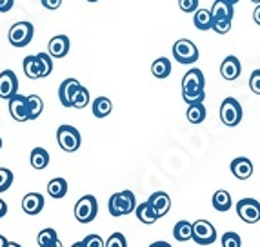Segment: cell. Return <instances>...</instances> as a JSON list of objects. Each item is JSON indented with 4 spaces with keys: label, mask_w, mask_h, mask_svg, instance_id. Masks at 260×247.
<instances>
[{
    "label": "cell",
    "mask_w": 260,
    "mask_h": 247,
    "mask_svg": "<svg viewBox=\"0 0 260 247\" xmlns=\"http://www.w3.org/2000/svg\"><path fill=\"white\" fill-rule=\"evenodd\" d=\"M108 209L111 217H124V215L133 213L137 209V198H135L133 191H120V193L111 195Z\"/></svg>",
    "instance_id": "obj_1"
},
{
    "label": "cell",
    "mask_w": 260,
    "mask_h": 247,
    "mask_svg": "<svg viewBox=\"0 0 260 247\" xmlns=\"http://www.w3.org/2000/svg\"><path fill=\"white\" fill-rule=\"evenodd\" d=\"M56 142L60 146L62 151L66 153H75L78 151L80 144H82V136H80V131L73 126H60L56 129Z\"/></svg>",
    "instance_id": "obj_2"
},
{
    "label": "cell",
    "mask_w": 260,
    "mask_h": 247,
    "mask_svg": "<svg viewBox=\"0 0 260 247\" xmlns=\"http://www.w3.org/2000/svg\"><path fill=\"white\" fill-rule=\"evenodd\" d=\"M33 35H35L33 24L27 20H20L11 26V29L8 33V40L15 48H26L27 44L33 40Z\"/></svg>",
    "instance_id": "obj_3"
},
{
    "label": "cell",
    "mask_w": 260,
    "mask_h": 247,
    "mask_svg": "<svg viewBox=\"0 0 260 247\" xmlns=\"http://www.w3.org/2000/svg\"><path fill=\"white\" fill-rule=\"evenodd\" d=\"M244 117V111H242V105L237 98L230 96V98H224L220 105V120L224 126L228 127H235L239 126L240 122H242Z\"/></svg>",
    "instance_id": "obj_4"
},
{
    "label": "cell",
    "mask_w": 260,
    "mask_h": 247,
    "mask_svg": "<svg viewBox=\"0 0 260 247\" xmlns=\"http://www.w3.org/2000/svg\"><path fill=\"white\" fill-rule=\"evenodd\" d=\"M99 215V202L93 195H84L75 204V218L80 224H91Z\"/></svg>",
    "instance_id": "obj_5"
},
{
    "label": "cell",
    "mask_w": 260,
    "mask_h": 247,
    "mask_svg": "<svg viewBox=\"0 0 260 247\" xmlns=\"http://www.w3.org/2000/svg\"><path fill=\"white\" fill-rule=\"evenodd\" d=\"M173 58L180 64H195L199 60V48L187 39H180L173 46Z\"/></svg>",
    "instance_id": "obj_6"
},
{
    "label": "cell",
    "mask_w": 260,
    "mask_h": 247,
    "mask_svg": "<svg viewBox=\"0 0 260 247\" xmlns=\"http://www.w3.org/2000/svg\"><path fill=\"white\" fill-rule=\"evenodd\" d=\"M217 240V229L213 227L211 222L208 220H197L193 224V242L199 245H209Z\"/></svg>",
    "instance_id": "obj_7"
},
{
    "label": "cell",
    "mask_w": 260,
    "mask_h": 247,
    "mask_svg": "<svg viewBox=\"0 0 260 247\" xmlns=\"http://www.w3.org/2000/svg\"><path fill=\"white\" fill-rule=\"evenodd\" d=\"M237 215L246 224H256L260 220V204L255 198H242L237 204Z\"/></svg>",
    "instance_id": "obj_8"
},
{
    "label": "cell",
    "mask_w": 260,
    "mask_h": 247,
    "mask_svg": "<svg viewBox=\"0 0 260 247\" xmlns=\"http://www.w3.org/2000/svg\"><path fill=\"white\" fill-rule=\"evenodd\" d=\"M18 95V78L11 69H4L0 73V98L9 100Z\"/></svg>",
    "instance_id": "obj_9"
},
{
    "label": "cell",
    "mask_w": 260,
    "mask_h": 247,
    "mask_svg": "<svg viewBox=\"0 0 260 247\" xmlns=\"http://www.w3.org/2000/svg\"><path fill=\"white\" fill-rule=\"evenodd\" d=\"M9 102V113L17 122L29 120V109H27V96L15 95L8 100Z\"/></svg>",
    "instance_id": "obj_10"
},
{
    "label": "cell",
    "mask_w": 260,
    "mask_h": 247,
    "mask_svg": "<svg viewBox=\"0 0 260 247\" xmlns=\"http://www.w3.org/2000/svg\"><path fill=\"white\" fill-rule=\"evenodd\" d=\"M82 84L78 82L77 78H66L64 82L58 87V98H60V104L64 108H71V102H73L75 93L78 91V87Z\"/></svg>",
    "instance_id": "obj_11"
},
{
    "label": "cell",
    "mask_w": 260,
    "mask_h": 247,
    "mask_svg": "<svg viewBox=\"0 0 260 247\" xmlns=\"http://www.w3.org/2000/svg\"><path fill=\"white\" fill-rule=\"evenodd\" d=\"M71 42L70 37L66 35H55L48 44V53L53 58H64L68 53H70Z\"/></svg>",
    "instance_id": "obj_12"
},
{
    "label": "cell",
    "mask_w": 260,
    "mask_h": 247,
    "mask_svg": "<svg viewBox=\"0 0 260 247\" xmlns=\"http://www.w3.org/2000/svg\"><path fill=\"white\" fill-rule=\"evenodd\" d=\"M240 73H242V64H240V60L237 57H233V55H230V57H225L224 60H222L220 64V75L224 80H237V78L240 77Z\"/></svg>",
    "instance_id": "obj_13"
},
{
    "label": "cell",
    "mask_w": 260,
    "mask_h": 247,
    "mask_svg": "<svg viewBox=\"0 0 260 247\" xmlns=\"http://www.w3.org/2000/svg\"><path fill=\"white\" fill-rule=\"evenodd\" d=\"M148 202L156 211L158 218L166 217V215L169 213V209H171V198H169V195L168 193H164V191H156V193H153V195L149 196Z\"/></svg>",
    "instance_id": "obj_14"
},
{
    "label": "cell",
    "mask_w": 260,
    "mask_h": 247,
    "mask_svg": "<svg viewBox=\"0 0 260 247\" xmlns=\"http://www.w3.org/2000/svg\"><path fill=\"white\" fill-rule=\"evenodd\" d=\"M231 173L235 174V178H239V180H247V178L253 174V164L249 158L246 156H239V158H235L230 165Z\"/></svg>",
    "instance_id": "obj_15"
},
{
    "label": "cell",
    "mask_w": 260,
    "mask_h": 247,
    "mask_svg": "<svg viewBox=\"0 0 260 247\" xmlns=\"http://www.w3.org/2000/svg\"><path fill=\"white\" fill-rule=\"evenodd\" d=\"M22 209L26 215L35 217L44 209V196L40 193H27L24 198H22Z\"/></svg>",
    "instance_id": "obj_16"
},
{
    "label": "cell",
    "mask_w": 260,
    "mask_h": 247,
    "mask_svg": "<svg viewBox=\"0 0 260 247\" xmlns=\"http://www.w3.org/2000/svg\"><path fill=\"white\" fill-rule=\"evenodd\" d=\"M206 86V78L204 73L197 67L189 69L182 78V89H204Z\"/></svg>",
    "instance_id": "obj_17"
},
{
    "label": "cell",
    "mask_w": 260,
    "mask_h": 247,
    "mask_svg": "<svg viewBox=\"0 0 260 247\" xmlns=\"http://www.w3.org/2000/svg\"><path fill=\"white\" fill-rule=\"evenodd\" d=\"M235 9L233 4L225 2V0H215L211 8V17L213 20H233Z\"/></svg>",
    "instance_id": "obj_18"
},
{
    "label": "cell",
    "mask_w": 260,
    "mask_h": 247,
    "mask_svg": "<svg viewBox=\"0 0 260 247\" xmlns=\"http://www.w3.org/2000/svg\"><path fill=\"white\" fill-rule=\"evenodd\" d=\"M135 215H137V218H139L142 224H148V226H151V224H155V222L158 220V215H156V211L151 207V204H149L148 200L137 205Z\"/></svg>",
    "instance_id": "obj_19"
},
{
    "label": "cell",
    "mask_w": 260,
    "mask_h": 247,
    "mask_svg": "<svg viewBox=\"0 0 260 247\" xmlns=\"http://www.w3.org/2000/svg\"><path fill=\"white\" fill-rule=\"evenodd\" d=\"M24 73H26L27 78L31 80H37V78H42V67H40V62L37 58V55H29V57L24 58Z\"/></svg>",
    "instance_id": "obj_20"
},
{
    "label": "cell",
    "mask_w": 260,
    "mask_h": 247,
    "mask_svg": "<svg viewBox=\"0 0 260 247\" xmlns=\"http://www.w3.org/2000/svg\"><path fill=\"white\" fill-rule=\"evenodd\" d=\"M68 182H66V178H53V180H49L48 184V195L51 196V198L55 200H60L64 198L66 195H68Z\"/></svg>",
    "instance_id": "obj_21"
},
{
    "label": "cell",
    "mask_w": 260,
    "mask_h": 247,
    "mask_svg": "<svg viewBox=\"0 0 260 247\" xmlns=\"http://www.w3.org/2000/svg\"><path fill=\"white\" fill-rule=\"evenodd\" d=\"M211 204H213V207L217 209V211L225 213V211H230V209H231L233 200H231V195L225 189H218V191H215V195H213Z\"/></svg>",
    "instance_id": "obj_22"
},
{
    "label": "cell",
    "mask_w": 260,
    "mask_h": 247,
    "mask_svg": "<svg viewBox=\"0 0 260 247\" xmlns=\"http://www.w3.org/2000/svg\"><path fill=\"white\" fill-rule=\"evenodd\" d=\"M91 109H93V115H95L96 118H106V117L111 115L113 104L108 96H96V98L93 100Z\"/></svg>",
    "instance_id": "obj_23"
},
{
    "label": "cell",
    "mask_w": 260,
    "mask_h": 247,
    "mask_svg": "<svg viewBox=\"0 0 260 247\" xmlns=\"http://www.w3.org/2000/svg\"><path fill=\"white\" fill-rule=\"evenodd\" d=\"M29 162L33 169H39V171L46 169L49 165V153L44 148H35L29 155Z\"/></svg>",
    "instance_id": "obj_24"
},
{
    "label": "cell",
    "mask_w": 260,
    "mask_h": 247,
    "mask_svg": "<svg viewBox=\"0 0 260 247\" xmlns=\"http://www.w3.org/2000/svg\"><path fill=\"white\" fill-rule=\"evenodd\" d=\"M193 24H195V27H197V29H200V31L213 29L211 9H197L195 17H193Z\"/></svg>",
    "instance_id": "obj_25"
},
{
    "label": "cell",
    "mask_w": 260,
    "mask_h": 247,
    "mask_svg": "<svg viewBox=\"0 0 260 247\" xmlns=\"http://www.w3.org/2000/svg\"><path fill=\"white\" fill-rule=\"evenodd\" d=\"M173 236L177 242H187V240H193V224L186 220H180L175 224L173 227Z\"/></svg>",
    "instance_id": "obj_26"
},
{
    "label": "cell",
    "mask_w": 260,
    "mask_h": 247,
    "mask_svg": "<svg viewBox=\"0 0 260 247\" xmlns=\"http://www.w3.org/2000/svg\"><path fill=\"white\" fill-rule=\"evenodd\" d=\"M151 75L155 78H160V80L162 78H168L171 75V62H169V58L166 57L156 58L151 64Z\"/></svg>",
    "instance_id": "obj_27"
},
{
    "label": "cell",
    "mask_w": 260,
    "mask_h": 247,
    "mask_svg": "<svg viewBox=\"0 0 260 247\" xmlns=\"http://www.w3.org/2000/svg\"><path fill=\"white\" fill-rule=\"evenodd\" d=\"M206 115H208V111H206V105L204 104H191V105H187L186 117H187V120H189L191 124H202V122L206 120Z\"/></svg>",
    "instance_id": "obj_28"
},
{
    "label": "cell",
    "mask_w": 260,
    "mask_h": 247,
    "mask_svg": "<svg viewBox=\"0 0 260 247\" xmlns=\"http://www.w3.org/2000/svg\"><path fill=\"white\" fill-rule=\"evenodd\" d=\"M27 109H29V120H37L44 111V102L39 95L27 96Z\"/></svg>",
    "instance_id": "obj_29"
},
{
    "label": "cell",
    "mask_w": 260,
    "mask_h": 247,
    "mask_svg": "<svg viewBox=\"0 0 260 247\" xmlns=\"http://www.w3.org/2000/svg\"><path fill=\"white\" fill-rule=\"evenodd\" d=\"M182 98L187 105L191 104H204L206 91L204 89H182Z\"/></svg>",
    "instance_id": "obj_30"
},
{
    "label": "cell",
    "mask_w": 260,
    "mask_h": 247,
    "mask_svg": "<svg viewBox=\"0 0 260 247\" xmlns=\"http://www.w3.org/2000/svg\"><path fill=\"white\" fill-rule=\"evenodd\" d=\"M87 104H89V89H86L84 86H80V87H78V91L75 93V96H73L71 108H75V109H84Z\"/></svg>",
    "instance_id": "obj_31"
},
{
    "label": "cell",
    "mask_w": 260,
    "mask_h": 247,
    "mask_svg": "<svg viewBox=\"0 0 260 247\" xmlns=\"http://www.w3.org/2000/svg\"><path fill=\"white\" fill-rule=\"evenodd\" d=\"M55 240H58V236H56V231L51 229V227H46V229H42L39 233V236H37V243H39V247L49 245V243L55 242Z\"/></svg>",
    "instance_id": "obj_32"
},
{
    "label": "cell",
    "mask_w": 260,
    "mask_h": 247,
    "mask_svg": "<svg viewBox=\"0 0 260 247\" xmlns=\"http://www.w3.org/2000/svg\"><path fill=\"white\" fill-rule=\"evenodd\" d=\"M37 58H39V62H40V67H42V78L49 77L53 71V57L49 53H39Z\"/></svg>",
    "instance_id": "obj_33"
},
{
    "label": "cell",
    "mask_w": 260,
    "mask_h": 247,
    "mask_svg": "<svg viewBox=\"0 0 260 247\" xmlns=\"http://www.w3.org/2000/svg\"><path fill=\"white\" fill-rule=\"evenodd\" d=\"M13 178V173L8 167H0V193H4V191H8L11 187Z\"/></svg>",
    "instance_id": "obj_34"
},
{
    "label": "cell",
    "mask_w": 260,
    "mask_h": 247,
    "mask_svg": "<svg viewBox=\"0 0 260 247\" xmlns=\"http://www.w3.org/2000/svg\"><path fill=\"white\" fill-rule=\"evenodd\" d=\"M242 245V240L237 233L230 231V233L222 234V247H240Z\"/></svg>",
    "instance_id": "obj_35"
},
{
    "label": "cell",
    "mask_w": 260,
    "mask_h": 247,
    "mask_svg": "<svg viewBox=\"0 0 260 247\" xmlns=\"http://www.w3.org/2000/svg\"><path fill=\"white\" fill-rule=\"evenodd\" d=\"M106 247H127L126 236L122 233H113L106 242Z\"/></svg>",
    "instance_id": "obj_36"
},
{
    "label": "cell",
    "mask_w": 260,
    "mask_h": 247,
    "mask_svg": "<svg viewBox=\"0 0 260 247\" xmlns=\"http://www.w3.org/2000/svg\"><path fill=\"white\" fill-rule=\"evenodd\" d=\"M84 247H106V242L100 238L99 234H87L86 238L82 240Z\"/></svg>",
    "instance_id": "obj_37"
},
{
    "label": "cell",
    "mask_w": 260,
    "mask_h": 247,
    "mask_svg": "<svg viewBox=\"0 0 260 247\" xmlns=\"http://www.w3.org/2000/svg\"><path fill=\"white\" fill-rule=\"evenodd\" d=\"M213 31H217L218 35H225L231 31V20H213Z\"/></svg>",
    "instance_id": "obj_38"
},
{
    "label": "cell",
    "mask_w": 260,
    "mask_h": 247,
    "mask_svg": "<svg viewBox=\"0 0 260 247\" xmlns=\"http://www.w3.org/2000/svg\"><path fill=\"white\" fill-rule=\"evenodd\" d=\"M178 8L182 9L184 13H195L199 9V0H178Z\"/></svg>",
    "instance_id": "obj_39"
},
{
    "label": "cell",
    "mask_w": 260,
    "mask_h": 247,
    "mask_svg": "<svg viewBox=\"0 0 260 247\" xmlns=\"http://www.w3.org/2000/svg\"><path fill=\"white\" fill-rule=\"evenodd\" d=\"M249 87L255 95H260V69H255L249 77Z\"/></svg>",
    "instance_id": "obj_40"
},
{
    "label": "cell",
    "mask_w": 260,
    "mask_h": 247,
    "mask_svg": "<svg viewBox=\"0 0 260 247\" xmlns=\"http://www.w3.org/2000/svg\"><path fill=\"white\" fill-rule=\"evenodd\" d=\"M40 4L46 9H49V11H55V9H58L62 6V0H40Z\"/></svg>",
    "instance_id": "obj_41"
},
{
    "label": "cell",
    "mask_w": 260,
    "mask_h": 247,
    "mask_svg": "<svg viewBox=\"0 0 260 247\" xmlns=\"http://www.w3.org/2000/svg\"><path fill=\"white\" fill-rule=\"evenodd\" d=\"M15 6V0H0V13H8Z\"/></svg>",
    "instance_id": "obj_42"
},
{
    "label": "cell",
    "mask_w": 260,
    "mask_h": 247,
    "mask_svg": "<svg viewBox=\"0 0 260 247\" xmlns=\"http://www.w3.org/2000/svg\"><path fill=\"white\" fill-rule=\"evenodd\" d=\"M6 213H8V204H6L4 200L0 198V218H4Z\"/></svg>",
    "instance_id": "obj_43"
},
{
    "label": "cell",
    "mask_w": 260,
    "mask_h": 247,
    "mask_svg": "<svg viewBox=\"0 0 260 247\" xmlns=\"http://www.w3.org/2000/svg\"><path fill=\"white\" fill-rule=\"evenodd\" d=\"M253 20H255V24L260 26V4H256L255 11H253Z\"/></svg>",
    "instance_id": "obj_44"
},
{
    "label": "cell",
    "mask_w": 260,
    "mask_h": 247,
    "mask_svg": "<svg viewBox=\"0 0 260 247\" xmlns=\"http://www.w3.org/2000/svg\"><path fill=\"white\" fill-rule=\"evenodd\" d=\"M149 247H171V243H168V242H155V243H151Z\"/></svg>",
    "instance_id": "obj_45"
},
{
    "label": "cell",
    "mask_w": 260,
    "mask_h": 247,
    "mask_svg": "<svg viewBox=\"0 0 260 247\" xmlns=\"http://www.w3.org/2000/svg\"><path fill=\"white\" fill-rule=\"evenodd\" d=\"M46 247H62V242H60V240H55V242H51L49 245H46Z\"/></svg>",
    "instance_id": "obj_46"
},
{
    "label": "cell",
    "mask_w": 260,
    "mask_h": 247,
    "mask_svg": "<svg viewBox=\"0 0 260 247\" xmlns=\"http://www.w3.org/2000/svg\"><path fill=\"white\" fill-rule=\"evenodd\" d=\"M6 245H8V240H6V236L0 234V247H6Z\"/></svg>",
    "instance_id": "obj_47"
},
{
    "label": "cell",
    "mask_w": 260,
    "mask_h": 247,
    "mask_svg": "<svg viewBox=\"0 0 260 247\" xmlns=\"http://www.w3.org/2000/svg\"><path fill=\"white\" fill-rule=\"evenodd\" d=\"M6 247H22L20 243H17V242H8V245Z\"/></svg>",
    "instance_id": "obj_48"
},
{
    "label": "cell",
    "mask_w": 260,
    "mask_h": 247,
    "mask_svg": "<svg viewBox=\"0 0 260 247\" xmlns=\"http://www.w3.org/2000/svg\"><path fill=\"white\" fill-rule=\"evenodd\" d=\"M71 247H84V243L82 242H77V243H73Z\"/></svg>",
    "instance_id": "obj_49"
},
{
    "label": "cell",
    "mask_w": 260,
    "mask_h": 247,
    "mask_svg": "<svg viewBox=\"0 0 260 247\" xmlns=\"http://www.w3.org/2000/svg\"><path fill=\"white\" fill-rule=\"evenodd\" d=\"M225 2H230V4H233V6H235L237 2H239V0H225Z\"/></svg>",
    "instance_id": "obj_50"
},
{
    "label": "cell",
    "mask_w": 260,
    "mask_h": 247,
    "mask_svg": "<svg viewBox=\"0 0 260 247\" xmlns=\"http://www.w3.org/2000/svg\"><path fill=\"white\" fill-rule=\"evenodd\" d=\"M251 2H255V4H260V0H251Z\"/></svg>",
    "instance_id": "obj_51"
},
{
    "label": "cell",
    "mask_w": 260,
    "mask_h": 247,
    "mask_svg": "<svg viewBox=\"0 0 260 247\" xmlns=\"http://www.w3.org/2000/svg\"><path fill=\"white\" fill-rule=\"evenodd\" d=\"M86 2H99V0H86Z\"/></svg>",
    "instance_id": "obj_52"
},
{
    "label": "cell",
    "mask_w": 260,
    "mask_h": 247,
    "mask_svg": "<svg viewBox=\"0 0 260 247\" xmlns=\"http://www.w3.org/2000/svg\"><path fill=\"white\" fill-rule=\"evenodd\" d=\"M0 149H2V138H0Z\"/></svg>",
    "instance_id": "obj_53"
}]
</instances>
